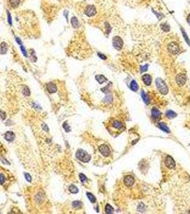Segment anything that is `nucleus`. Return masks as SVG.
<instances>
[{
    "mask_svg": "<svg viewBox=\"0 0 190 214\" xmlns=\"http://www.w3.org/2000/svg\"><path fill=\"white\" fill-rule=\"evenodd\" d=\"M155 82H156V86H157V88L159 90V91L162 94L166 95L168 93V87L166 86V83L164 82V81L161 78H157L155 81Z\"/></svg>",
    "mask_w": 190,
    "mask_h": 214,
    "instance_id": "f257e3e1",
    "label": "nucleus"
},
{
    "mask_svg": "<svg viewBox=\"0 0 190 214\" xmlns=\"http://www.w3.org/2000/svg\"><path fill=\"white\" fill-rule=\"evenodd\" d=\"M76 157L82 162L87 163L91 159V156L82 149H79L76 153Z\"/></svg>",
    "mask_w": 190,
    "mask_h": 214,
    "instance_id": "f03ea898",
    "label": "nucleus"
},
{
    "mask_svg": "<svg viewBox=\"0 0 190 214\" xmlns=\"http://www.w3.org/2000/svg\"><path fill=\"white\" fill-rule=\"evenodd\" d=\"M10 177L11 176L9 175L8 171L0 167V185H4L7 183Z\"/></svg>",
    "mask_w": 190,
    "mask_h": 214,
    "instance_id": "7ed1b4c3",
    "label": "nucleus"
},
{
    "mask_svg": "<svg viewBox=\"0 0 190 214\" xmlns=\"http://www.w3.org/2000/svg\"><path fill=\"white\" fill-rule=\"evenodd\" d=\"M112 44L114 47L117 50H121L123 47V41H122V38L119 36H116L113 38Z\"/></svg>",
    "mask_w": 190,
    "mask_h": 214,
    "instance_id": "20e7f679",
    "label": "nucleus"
},
{
    "mask_svg": "<svg viewBox=\"0 0 190 214\" xmlns=\"http://www.w3.org/2000/svg\"><path fill=\"white\" fill-rule=\"evenodd\" d=\"M167 49L172 54L175 55L177 53H178L179 51V46L176 42H172L168 45Z\"/></svg>",
    "mask_w": 190,
    "mask_h": 214,
    "instance_id": "39448f33",
    "label": "nucleus"
},
{
    "mask_svg": "<svg viewBox=\"0 0 190 214\" xmlns=\"http://www.w3.org/2000/svg\"><path fill=\"white\" fill-rule=\"evenodd\" d=\"M24 0H6V4L11 9H17L20 6Z\"/></svg>",
    "mask_w": 190,
    "mask_h": 214,
    "instance_id": "423d86ee",
    "label": "nucleus"
},
{
    "mask_svg": "<svg viewBox=\"0 0 190 214\" xmlns=\"http://www.w3.org/2000/svg\"><path fill=\"white\" fill-rule=\"evenodd\" d=\"M84 13H85V14H86L87 17H93V16H94V15L97 14V9H96V7H95L94 5H88V6H86V8H85Z\"/></svg>",
    "mask_w": 190,
    "mask_h": 214,
    "instance_id": "0eeeda50",
    "label": "nucleus"
},
{
    "mask_svg": "<svg viewBox=\"0 0 190 214\" xmlns=\"http://www.w3.org/2000/svg\"><path fill=\"white\" fill-rule=\"evenodd\" d=\"M186 81H187V77H186V75L184 74H179L176 77V82L179 86H184L186 83Z\"/></svg>",
    "mask_w": 190,
    "mask_h": 214,
    "instance_id": "6e6552de",
    "label": "nucleus"
},
{
    "mask_svg": "<svg viewBox=\"0 0 190 214\" xmlns=\"http://www.w3.org/2000/svg\"><path fill=\"white\" fill-rule=\"evenodd\" d=\"M165 166L169 169H173L175 167V161L173 159V158L170 156H167L165 159Z\"/></svg>",
    "mask_w": 190,
    "mask_h": 214,
    "instance_id": "1a4fd4ad",
    "label": "nucleus"
},
{
    "mask_svg": "<svg viewBox=\"0 0 190 214\" xmlns=\"http://www.w3.org/2000/svg\"><path fill=\"white\" fill-rule=\"evenodd\" d=\"M99 151L104 156H108L110 154L109 148L107 145H105V144H102L101 146H99Z\"/></svg>",
    "mask_w": 190,
    "mask_h": 214,
    "instance_id": "9d476101",
    "label": "nucleus"
},
{
    "mask_svg": "<svg viewBox=\"0 0 190 214\" xmlns=\"http://www.w3.org/2000/svg\"><path fill=\"white\" fill-rule=\"evenodd\" d=\"M124 183L127 187H131L134 184V178L131 175H127L124 178Z\"/></svg>",
    "mask_w": 190,
    "mask_h": 214,
    "instance_id": "9b49d317",
    "label": "nucleus"
},
{
    "mask_svg": "<svg viewBox=\"0 0 190 214\" xmlns=\"http://www.w3.org/2000/svg\"><path fill=\"white\" fill-rule=\"evenodd\" d=\"M46 88H47V90L49 93H55L57 90V88H56V86L52 82H49L47 84L46 86Z\"/></svg>",
    "mask_w": 190,
    "mask_h": 214,
    "instance_id": "f8f14e48",
    "label": "nucleus"
},
{
    "mask_svg": "<svg viewBox=\"0 0 190 214\" xmlns=\"http://www.w3.org/2000/svg\"><path fill=\"white\" fill-rule=\"evenodd\" d=\"M4 138L8 141H13L15 139V135L12 131H6L4 134Z\"/></svg>",
    "mask_w": 190,
    "mask_h": 214,
    "instance_id": "ddd939ff",
    "label": "nucleus"
},
{
    "mask_svg": "<svg viewBox=\"0 0 190 214\" xmlns=\"http://www.w3.org/2000/svg\"><path fill=\"white\" fill-rule=\"evenodd\" d=\"M143 82L147 86H150L151 83V77L149 74H144L142 76Z\"/></svg>",
    "mask_w": 190,
    "mask_h": 214,
    "instance_id": "4468645a",
    "label": "nucleus"
},
{
    "mask_svg": "<svg viewBox=\"0 0 190 214\" xmlns=\"http://www.w3.org/2000/svg\"><path fill=\"white\" fill-rule=\"evenodd\" d=\"M8 50V45L5 42H2L0 44V53L4 54L6 53V51Z\"/></svg>",
    "mask_w": 190,
    "mask_h": 214,
    "instance_id": "2eb2a0df",
    "label": "nucleus"
},
{
    "mask_svg": "<svg viewBox=\"0 0 190 214\" xmlns=\"http://www.w3.org/2000/svg\"><path fill=\"white\" fill-rule=\"evenodd\" d=\"M151 116H152V117L154 119H159V118H160L161 116L160 111L158 110L157 109L153 108L152 110H151Z\"/></svg>",
    "mask_w": 190,
    "mask_h": 214,
    "instance_id": "dca6fc26",
    "label": "nucleus"
},
{
    "mask_svg": "<svg viewBox=\"0 0 190 214\" xmlns=\"http://www.w3.org/2000/svg\"><path fill=\"white\" fill-rule=\"evenodd\" d=\"M71 23L72 27H74V29H78L79 27V22L78 21L77 18L76 17H73L71 19Z\"/></svg>",
    "mask_w": 190,
    "mask_h": 214,
    "instance_id": "f3484780",
    "label": "nucleus"
},
{
    "mask_svg": "<svg viewBox=\"0 0 190 214\" xmlns=\"http://www.w3.org/2000/svg\"><path fill=\"white\" fill-rule=\"evenodd\" d=\"M158 127L166 133H170V129L167 127V126L164 123H159L158 124Z\"/></svg>",
    "mask_w": 190,
    "mask_h": 214,
    "instance_id": "a211bd4d",
    "label": "nucleus"
},
{
    "mask_svg": "<svg viewBox=\"0 0 190 214\" xmlns=\"http://www.w3.org/2000/svg\"><path fill=\"white\" fill-rule=\"evenodd\" d=\"M95 79H96V80L98 81L99 83H100V84L103 83L107 80V78L105 77L104 76H103V75H97L95 77Z\"/></svg>",
    "mask_w": 190,
    "mask_h": 214,
    "instance_id": "6ab92c4d",
    "label": "nucleus"
},
{
    "mask_svg": "<svg viewBox=\"0 0 190 214\" xmlns=\"http://www.w3.org/2000/svg\"><path fill=\"white\" fill-rule=\"evenodd\" d=\"M112 126L114 128H115L116 129H120L122 128V127L123 126V124H122V122L119 121H116V120H114V121L112 122Z\"/></svg>",
    "mask_w": 190,
    "mask_h": 214,
    "instance_id": "aec40b11",
    "label": "nucleus"
},
{
    "mask_svg": "<svg viewBox=\"0 0 190 214\" xmlns=\"http://www.w3.org/2000/svg\"><path fill=\"white\" fill-rule=\"evenodd\" d=\"M130 88L133 91H138L139 86H138V84H137V83L136 82V81H131L130 84Z\"/></svg>",
    "mask_w": 190,
    "mask_h": 214,
    "instance_id": "412c9836",
    "label": "nucleus"
},
{
    "mask_svg": "<svg viewBox=\"0 0 190 214\" xmlns=\"http://www.w3.org/2000/svg\"><path fill=\"white\" fill-rule=\"evenodd\" d=\"M166 116L169 119H172V118H175L176 116H177V114L173 111L169 110L166 112Z\"/></svg>",
    "mask_w": 190,
    "mask_h": 214,
    "instance_id": "4be33fe9",
    "label": "nucleus"
},
{
    "mask_svg": "<svg viewBox=\"0 0 190 214\" xmlns=\"http://www.w3.org/2000/svg\"><path fill=\"white\" fill-rule=\"evenodd\" d=\"M82 203L81 201H74L72 203V206L73 208H75V209H79L82 207Z\"/></svg>",
    "mask_w": 190,
    "mask_h": 214,
    "instance_id": "5701e85b",
    "label": "nucleus"
},
{
    "mask_svg": "<svg viewBox=\"0 0 190 214\" xmlns=\"http://www.w3.org/2000/svg\"><path fill=\"white\" fill-rule=\"evenodd\" d=\"M141 94H142V97L143 101H144L145 104H148L149 103V97L147 96V94H146L144 91H142Z\"/></svg>",
    "mask_w": 190,
    "mask_h": 214,
    "instance_id": "b1692460",
    "label": "nucleus"
},
{
    "mask_svg": "<svg viewBox=\"0 0 190 214\" xmlns=\"http://www.w3.org/2000/svg\"><path fill=\"white\" fill-rule=\"evenodd\" d=\"M105 212L108 214L113 213L114 212V208L109 205V204H107L105 206Z\"/></svg>",
    "mask_w": 190,
    "mask_h": 214,
    "instance_id": "393cba45",
    "label": "nucleus"
},
{
    "mask_svg": "<svg viewBox=\"0 0 190 214\" xmlns=\"http://www.w3.org/2000/svg\"><path fill=\"white\" fill-rule=\"evenodd\" d=\"M69 190L71 192V193H77L79 190L77 186H75L74 185H71L69 188Z\"/></svg>",
    "mask_w": 190,
    "mask_h": 214,
    "instance_id": "a878e982",
    "label": "nucleus"
},
{
    "mask_svg": "<svg viewBox=\"0 0 190 214\" xmlns=\"http://www.w3.org/2000/svg\"><path fill=\"white\" fill-rule=\"evenodd\" d=\"M86 196H87V198H89V201L92 203H94L96 202V198H95V196L93 194H92L91 193H86Z\"/></svg>",
    "mask_w": 190,
    "mask_h": 214,
    "instance_id": "bb28decb",
    "label": "nucleus"
},
{
    "mask_svg": "<svg viewBox=\"0 0 190 214\" xmlns=\"http://www.w3.org/2000/svg\"><path fill=\"white\" fill-rule=\"evenodd\" d=\"M161 28H162V29L163 30V31H164V32H169V29H170V27H169V24H167V23H166V22L161 24Z\"/></svg>",
    "mask_w": 190,
    "mask_h": 214,
    "instance_id": "cd10ccee",
    "label": "nucleus"
},
{
    "mask_svg": "<svg viewBox=\"0 0 190 214\" xmlns=\"http://www.w3.org/2000/svg\"><path fill=\"white\" fill-rule=\"evenodd\" d=\"M181 32H182V34H183V36H184V38L185 39V41H186V42H187V44H188L190 46L189 39V38H188V36H187V34L185 33V32H184V30H183V29H181Z\"/></svg>",
    "mask_w": 190,
    "mask_h": 214,
    "instance_id": "c85d7f7f",
    "label": "nucleus"
},
{
    "mask_svg": "<svg viewBox=\"0 0 190 214\" xmlns=\"http://www.w3.org/2000/svg\"><path fill=\"white\" fill-rule=\"evenodd\" d=\"M22 91H23V94H24V96L30 95V90H29V89L26 86H24V89H22Z\"/></svg>",
    "mask_w": 190,
    "mask_h": 214,
    "instance_id": "c756f323",
    "label": "nucleus"
},
{
    "mask_svg": "<svg viewBox=\"0 0 190 214\" xmlns=\"http://www.w3.org/2000/svg\"><path fill=\"white\" fill-rule=\"evenodd\" d=\"M112 99L113 98L112 97V96H107L105 99H104V101H106L107 103H111L112 101Z\"/></svg>",
    "mask_w": 190,
    "mask_h": 214,
    "instance_id": "7c9ffc66",
    "label": "nucleus"
},
{
    "mask_svg": "<svg viewBox=\"0 0 190 214\" xmlns=\"http://www.w3.org/2000/svg\"><path fill=\"white\" fill-rule=\"evenodd\" d=\"M79 178H80V181L82 182V183L85 181L86 180V175H84V174H82V173H80V174H79Z\"/></svg>",
    "mask_w": 190,
    "mask_h": 214,
    "instance_id": "2f4dec72",
    "label": "nucleus"
},
{
    "mask_svg": "<svg viewBox=\"0 0 190 214\" xmlns=\"http://www.w3.org/2000/svg\"><path fill=\"white\" fill-rule=\"evenodd\" d=\"M6 14H7V16H8V21H9V24L10 25H12V17H11V14L9 13V11H6Z\"/></svg>",
    "mask_w": 190,
    "mask_h": 214,
    "instance_id": "473e14b6",
    "label": "nucleus"
},
{
    "mask_svg": "<svg viewBox=\"0 0 190 214\" xmlns=\"http://www.w3.org/2000/svg\"><path fill=\"white\" fill-rule=\"evenodd\" d=\"M0 119H2V120H4V119H6V114H5V113L1 110H0Z\"/></svg>",
    "mask_w": 190,
    "mask_h": 214,
    "instance_id": "72a5a7b5",
    "label": "nucleus"
},
{
    "mask_svg": "<svg viewBox=\"0 0 190 214\" xmlns=\"http://www.w3.org/2000/svg\"><path fill=\"white\" fill-rule=\"evenodd\" d=\"M148 68V64H146L144 66H141V73H144V71H146Z\"/></svg>",
    "mask_w": 190,
    "mask_h": 214,
    "instance_id": "f704fd0d",
    "label": "nucleus"
},
{
    "mask_svg": "<svg viewBox=\"0 0 190 214\" xmlns=\"http://www.w3.org/2000/svg\"><path fill=\"white\" fill-rule=\"evenodd\" d=\"M24 175H25V178H26V179H27L28 181L29 182L32 181V178H31V176H30V174H28V173H24Z\"/></svg>",
    "mask_w": 190,
    "mask_h": 214,
    "instance_id": "c9c22d12",
    "label": "nucleus"
},
{
    "mask_svg": "<svg viewBox=\"0 0 190 214\" xmlns=\"http://www.w3.org/2000/svg\"><path fill=\"white\" fill-rule=\"evenodd\" d=\"M97 54H98V56L101 58V59H104V60L107 59V57H106L105 55H104V54H102V53H98Z\"/></svg>",
    "mask_w": 190,
    "mask_h": 214,
    "instance_id": "e433bc0d",
    "label": "nucleus"
},
{
    "mask_svg": "<svg viewBox=\"0 0 190 214\" xmlns=\"http://www.w3.org/2000/svg\"><path fill=\"white\" fill-rule=\"evenodd\" d=\"M16 42H17L18 44H19L20 45V46H21V45H22V44H21V40H20V39H19V38H18V37H17V38H16Z\"/></svg>",
    "mask_w": 190,
    "mask_h": 214,
    "instance_id": "4c0bfd02",
    "label": "nucleus"
},
{
    "mask_svg": "<svg viewBox=\"0 0 190 214\" xmlns=\"http://www.w3.org/2000/svg\"><path fill=\"white\" fill-rule=\"evenodd\" d=\"M68 14H69V12H67V11L64 12V15L65 16V18L67 19V21H68Z\"/></svg>",
    "mask_w": 190,
    "mask_h": 214,
    "instance_id": "58836bf2",
    "label": "nucleus"
},
{
    "mask_svg": "<svg viewBox=\"0 0 190 214\" xmlns=\"http://www.w3.org/2000/svg\"><path fill=\"white\" fill-rule=\"evenodd\" d=\"M187 21H188V23H189L190 25V15H189V17L187 18Z\"/></svg>",
    "mask_w": 190,
    "mask_h": 214,
    "instance_id": "ea45409f",
    "label": "nucleus"
},
{
    "mask_svg": "<svg viewBox=\"0 0 190 214\" xmlns=\"http://www.w3.org/2000/svg\"><path fill=\"white\" fill-rule=\"evenodd\" d=\"M189 3H190V2H189Z\"/></svg>",
    "mask_w": 190,
    "mask_h": 214,
    "instance_id": "a19ab883",
    "label": "nucleus"
}]
</instances>
